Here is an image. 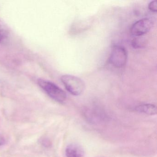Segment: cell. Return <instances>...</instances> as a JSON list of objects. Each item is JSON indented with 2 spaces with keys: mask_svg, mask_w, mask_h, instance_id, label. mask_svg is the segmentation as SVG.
Listing matches in <instances>:
<instances>
[{
  "mask_svg": "<svg viewBox=\"0 0 157 157\" xmlns=\"http://www.w3.org/2000/svg\"><path fill=\"white\" fill-rule=\"evenodd\" d=\"M61 80L66 90L72 95H80L85 90V83L78 77L71 75H64L61 77Z\"/></svg>",
  "mask_w": 157,
  "mask_h": 157,
  "instance_id": "6da1fadb",
  "label": "cell"
},
{
  "mask_svg": "<svg viewBox=\"0 0 157 157\" xmlns=\"http://www.w3.org/2000/svg\"><path fill=\"white\" fill-rule=\"evenodd\" d=\"M39 86L52 99L59 102H63L67 98V94L55 83L43 79L37 81Z\"/></svg>",
  "mask_w": 157,
  "mask_h": 157,
  "instance_id": "7a4b0ae2",
  "label": "cell"
},
{
  "mask_svg": "<svg viewBox=\"0 0 157 157\" xmlns=\"http://www.w3.org/2000/svg\"><path fill=\"white\" fill-rule=\"evenodd\" d=\"M127 57L125 48L122 46L115 45L112 48L109 62L115 67L122 68L126 64Z\"/></svg>",
  "mask_w": 157,
  "mask_h": 157,
  "instance_id": "3957f363",
  "label": "cell"
},
{
  "mask_svg": "<svg viewBox=\"0 0 157 157\" xmlns=\"http://www.w3.org/2000/svg\"><path fill=\"white\" fill-rule=\"evenodd\" d=\"M153 25V21L149 18L140 19L133 24L130 29L131 35L140 37L149 32Z\"/></svg>",
  "mask_w": 157,
  "mask_h": 157,
  "instance_id": "277c9868",
  "label": "cell"
},
{
  "mask_svg": "<svg viewBox=\"0 0 157 157\" xmlns=\"http://www.w3.org/2000/svg\"><path fill=\"white\" fill-rule=\"evenodd\" d=\"M84 154V150L81 145L77 143H71L66 148L67 157H82Z\"/></svg>",
  "mask_w": 157,
  "mask_h": 157,
  "instance_id": "5b68a950",
  "label": "cell"
},
{
  "mask_svg": "<svg viewBox=\"0 0 157 157\" xmlns=\"http://www.w3.org/2000/svg\"><path fill=\"white\" fill-rule=\"evenodd\" d=\"M136 110L139 113H143L149 115H154L157 113V108L154 105L145 104L136 106Z\"/></svg>",
  "mask_w": 157,
  "mask_h": 157,
  "instance_id": "8992f818",
  "label": "cell"
},
{
  "mask_svg": "<svg viewBox=\"0 0 157 157\" xmlns=\"http://www.w3.org/2000/svg\"><path fill=\"white\" fill-rule=\"evenodd\" d=\"M9 32L7 26L0 20V44L7 40L9 37Z\"/></svg>",
  "mask_w": 157,
  "mask_h": 157,
  "instance_id": "52a82bcc",
  "label": "cell"
},
{
  "mask_svg": "<svg viewBox=\"0 0 157 157\" xmlns=\"http://www.w3.org/2000/svg\"><path fill=\"white\" fill-rule=\"evenodd\" d=\"M149 10L153 12H157V2L156 0L152 1L149 3L148 6Z\"/></svg>",
  "mask_w": 157,
  "mask_h": 157,
  "instance_id": "ba28073f",
  "label": "cell"
},
{
  "mask_svg": "<svg viewBox=\"0 0 157 157\" xmlns=\"http://www.w3.org/2000/svg\"><path fill=\"white\" fill-rule=\"evenodd\" d=\"M5 143V139L4 137L0 135V146H2Z\"/></svg>",
  "mask_w": 157,
  "mask_h": 157,
  "instance_id": "9c48e42d",
  "label": "cell"
}]
</instances>
